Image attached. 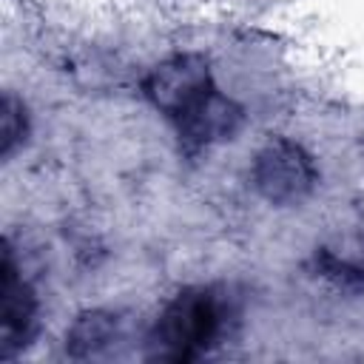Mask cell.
<instances>
[{
	"label": "cell",
	"instance_id": "cell-1",
	"mask_svg": "<svg viewBox=\"0 0 364 364\" xmlns=\"http://www.w3.org/2000/svg\"><path fill=\"white\" fill-rule=\"evenodd\" d=\"M222 324L219 301L205 287H188L173 296L154 330V347L159 358L188 361L208 350Z\"/></svg>",
	"mask_w": 364,
	"mask_h": 364
},
{
	"label": "cell",
	"instance_id": "cell-2",
	"mask_svg": "<svg viewBox=\"0 0 364 364\" xmlns=\"http://www.w3.org/2000/svg\"><path fill=\"white\" fill-rule=\"evenodd\" d=\"M250 182L256 193L273 205H296L307 199L318 182L313 156L293 139H270L250 162Z\"/></svg>",
	"mask_w": 364,
	"mask_h": 364
},
{
	"label": "cell",
	"instance_id": "cell-3",
	"mask_svg": "<svg viewBox=\"0 0 364 364\" xmlns=\"http://www.w3.org/2000/svg\"><path fill=\"white\" fill-rule=\"evenodd\" d=\"M208 88H213L210 68H208L205 57L191 54V51L165 57L162 63H156L148 71V77L142 82V91H145L148 102L156 111H162L168 119L182 114Z\"/></svg>",
	"mask_w": 364,
	"mask_h": 364
},
{
	"label": "cell",
	"instance_id": "cell-4",
	"mask_svg": "<svg viewBox=\"0 0 364 364\" xmlns=\"http://www.w3.org/2000/svg\"><path fill=\"white\" fill-rule=\"evenodd\" d=\"M176 128V139L179 148L191 156L230 139L239 125H242V108L236 100H230L228 94H222L216 85L208 88L196 102H191L182 114H176L173 119Z\"/></svg>",
	"mask_w": 364,
	"mask_h": 364
},
{
	"label": "cell",
	"instance_id": "cell-5",
	"mask_svg": "<svg viewBox=\"0 0 364 364\" xmlns=\"http://www.w3.org/2000/svg\"><path fill=\"white\" fill-rule=\"evenodd\" d=\"M37 321V296L34 287L23 279L14 264V253L6 245L3 256V355H14V347H23Z\"/></svg>",
	"mask_w": 364,
	"mask_h": 364
},
{
	"label": "cell",
	"instance_id": "cell-6",
	"mask_svg": "<svg viewBox=\"0 0 364 364\" xmlns=\"http://www.w3.org/2000/svg\"><path fill=\"white\" fill-rule=\"evenodd\" d=\"M119 318L111 310H85L74 318L65 336V350L71 358H91L100 355L117 338Z\"/></svg>",
	"mask_w": 364,
	"mask_h": 364
},
{
	"label": "cell",
	"instance_id": "cell-7",
	"mask_svg": "<svg viewBox=\"0 0 364 364\" xmlns=\"http://www.w3.org/2000/svg\"><path fill=\"white\" fill-rule=\"evenodd\" d=\"M26 111H23V105L11 97V94H6V102H3V154L9 156L11 151H14V145H17V139L26 134Z\"/></svg>",
	"mask_w": 364,
	"mask_h": 364
}]
</instances>
